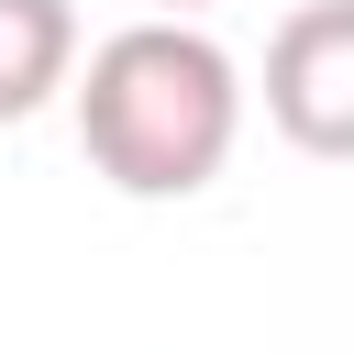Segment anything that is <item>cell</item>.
Masks as SVG:
<instances>
[{
    "instance_id": "cell-1",
    "label": "cell",
    "mask_w": 354,
    "mask_h": 354,
    "mask_svg": "<svg viewBox=\"0 0 354 354\" xmlns=\"http://www.w3.org/2000/svg\"><path fill=\"white\" fill-rule=\"evenodd\" d=\"M243 133V66L199 33V22H122L111 44H88L77 77V144L122 199H188L232 166Z\"/></svg>"
},
{
    "instance_id": "cell-2",
    "label": "cell",
    "mask_w": 354,
    "mask_h": 354,
    "mask_svg": "<svg viewBox=\"0 0 354 354\" xmlns=\"http://www.w3.org/2000/svg\"><path fill=\"white\" fill-rule=\"evenodd\" d=\"M266 122L299 155L354 144V0H299L266 44Z\"/></svg>"
},
{
    "instance_id": "cell-3",
    "label": "cell",
    "mask_w": 354,
    "mask_h": 354,
    "mask_svg": "<svg viewBox=\"0 0 354 354\" xmlns=\"http://www.w3.org/2000/svg\"><path fill=\"white\" fill-rule=\"evenodd\" d=\"M77 77V11L66 0H0V122H33Z\"/></svg>"
},
{
    "instance_id": "cell-4",
    "label": "cell",
    "mask_w": 354,
    "mask_h": 354,
    "mask_svg": "<svg viewBox=\"0 0 354 354\" xmlns=\"http://www.w3.org/2000/svg\"><path fill=\"white\" fill-rule=\"evenodd\" d=\"M155 11H166V22H188V11H210V0H155Z\"/></svg>"
}]
</instances>
